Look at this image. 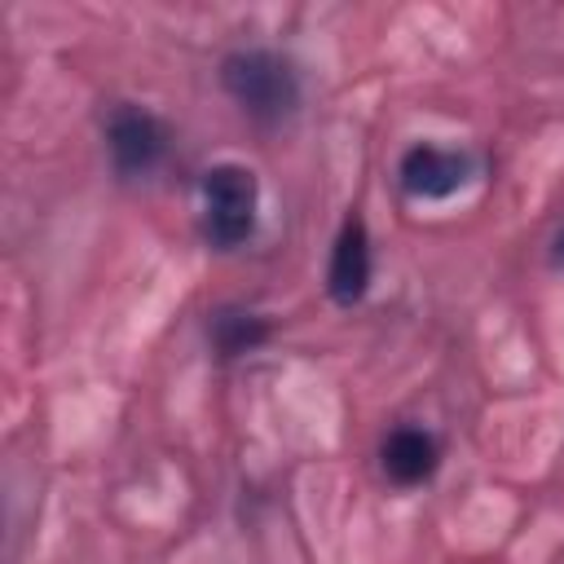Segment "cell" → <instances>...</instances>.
<instances>
[{
  "label": "cell",
  "mask_w": 564,
  "mask_h": 564,
  "mask_svg": "<svg viewBox=\"0 0 564 564\" xmlns=\"http://www.w3.org/2000/svg\"><path fill=\"white\" fill-rule=\"evenodd\" d=\"M256 198H260V185L251 176V167H238V163H220L203 176V234L207 242L216 247H238L251 238L256 229Z\"/></svg>",
  "instance_id": "2"
},
{
  "label": "cell",
  "mask_w": 564,
  "mask_h": 564,
  "mask_svg": "<svg viewBox=\"0 0 564 564\" xmlns=\"http://www.w3.org/2000/svg\"><path fill=\"white\" fill-rule=\"evenodd\" d=\"M220 79H225L229 97L260 123H278L300 101V84H295L291 62H282L278 53H264V48L229 53L220 66Z\"/></svg>",
  "instance_id": "1"
},
{
  "label": "cell",
  "mask_w": 564,
  "mask_h": 564,
  "mask_svg": "<svg viewBox=\"0 0 564 564\" xmlns=\"http://www.w3.org/2000/svg\"><path fill=\"white\" fill-rule=\"evenodd\" d=\"M467 172H471L467 154L441 145H414L401 159V185L414 198H445L467 181Z\"/></svg>",
  "instance_id": "4"
},
{
  "label": "cell",
  "mask_w": 564,
  "mask_h": 564,
  "mask_svg": "<svg viewBox=\"0 0 564 564\" xmlns=\"http://www.w3.org/2000/svg\"><path fill=\"white\" fill-rule=\"evenodd\" d=\"M555 260L564 264V229H560V238H555Z\"/></svg>",
  "instance_id": "8"
},
{
  "label": "cell",
  "mask_w": 564,
  "mask_h": 564,
  "mask_svg": "<svg viewBox=\"0 0 564 564\" xmlns=\"http://www.w3.org/2000/svg\"><path fill=\"white\" fill-rule=\"evenodd\" d=\"M383 471L397 485H419L436 471V441L423 427H397L383 441Z\"/></svg>",
  "instance_id": "6"
},
{
  "label": "cell",
  "mask_w": 564,
  "mask_h": 564,
  "mask_svg": "<svg viewBox=\"0 0 564 564\" xmlns=\"http://www.w3.org/2000/svg\"><path fill=\"white\" fill-rule=\"evenodd\" d=\"M106 141H110V154H115V167L137 176V172H150L163 154V123L141 110V106H119L106 123Z\"/></svg>",
  "instance_id": "3"
},
{
  "label": "cell",
  "mask_w": 564,
  "mask_h": 564,
  "mask_svg": "<svg viewBox=\"0 0 564 564\" xmlns=\"http://www.w3.org/2000/svg\"><path fill=\"white\" fill-rule=\"evenodd\" d=\"M370 282V242H366V225L352 216L339 238H335V251H330V295L339 304H352L361 300Z\"/></svg>",
  "instance_id": "5"
},
{
  "label": "cell",
  "mask_w": 564,
  "mask_h": 564,
  "mask_svg": "<svg viewBox=\"0 0 564 564\" xmlns=\"http://www.w3.org/2000/svg\"><path fill=\"white\" fill-rule=\"evenodd\" d=\"M212 335H216L220 352L234 357V352H247V348H256V344L264 339V322L251 317V313H220Z\"/></svg>",
  "instance_id": "7"
}]
</instances>
